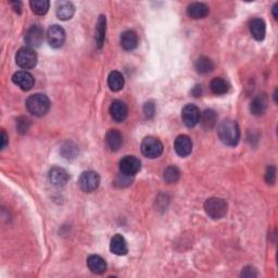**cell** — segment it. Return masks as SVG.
I'll return each instance as SVG.
<instances>
[{
    "mask_svg": "<svg viewBox=\"0 0 278 278\" xmlns=\"http://www.w3.org/2000/svg\"><path fill=\"white\" fill-rule=\"evenodd\" d=\"M218 137L222 143L229 147L237 146L240 139V129L236 121L224 120L217 128Z\"/></svg>",
    "mask_w": 278,
    "mask_h": 278,
    "instance_id": "6da1fadb",
    "label": "cell"
},
{
    "mask_svg": "<svg viewBox=\"0 0 278 278\" xmlns=\"http://www.w3.org/2000/svg\"><path fill=\"white\" fill-rule=\"evenodd\" d=\"M26 109L35 117H43L50 109L49 98L43 93H34L26 100Z\"/></svg>",
    "mask_w": 278,
    "mask_h": 278,
    "instance_id": "7a4b0ae2",
    "label": "cell"
},
{
    "mask_svg": "<svg viewBox=\"0 0 278 278\" xmlns=\"http://www.w3.org/2000/svg\"><path fill=\"white\" fill-rule=\"evenodd\" d=\"M204 210L212 219H221L227 213L228 206L221 198H210L204 202Z\"/></svg>",
    "mask_w": 278,
    "mask_h": 278,
    "instance_id": "3957f363",
    "label": "cell"
},
{
    "mask_svg": "<svg viewBox=\"0 0 278 278\" xmlns=\"http://www.w3.org/2000/svg\"><path fill=\"white\" fill-rule=\"evenodd\" d=\"M15 62L23 70L33 69L37 64V55L30 47H24L15 55Z\"/></svg>",
    "mask_w": 278,
    "mask_h": 278,
    "instance_id": "277c9868",
    "label": "cell"
},
{
    "mask_svg": "<svg viewBox=\"0 0 278 278\" xmlns=\"http://www.w3.org/2000/svg\"><path fill=\"white\" fill-rule=\"evenodd\" d=\"M141 152L147 158L155 159L163 154V145L158 138L146 137L140 146Z\"/></svg>",
    "mask_w": 278,
    "mask_h": 278,
    "instance_id": "5b68a950",
    "label": "cell"
},
{
    "mask_svg": "<svg viewBox=\"0 0 278 278\" xmlns=\"http://www.w3.org/2000/svg\"><path fill=\"white\" fill-rule=\"evenodd\" d=\"M78 184H80L82 190L85 192H93L100 185V176L97 172L86 171L81 174Z\"/></svg>",
    "mask_w": 278,
    "mask_h": 278,
    "instance_id": "8992f818",
    "label": "cell"
},
{
    "mask_svg": "<svg viewBox=\"0 0 278 278\" xmlns=\"http://www.w3.org/2000/svg\"><path fill=\"white\" fill-rule=\"evenodd\" d=\"M46 37L52 48H61L65 41V32L60 25H51L47 31Z\"/></svg>",
    "mask_w": 278,
    "mask_h": 278,
    "instance_id": "52a82bcc",
    "label": "cell"
},
{
    "mask_svg": "<svg viewBox=\"0 0 278 278\" xmlns=\"http://www.w3.org/2000/svg\"><path fill=\"white\" fill-rule=\"evenodd\" d=\"M201 112L195 104H187L182 111V120L187 127H195L200 122Z\"/></svg>",
    "mask_w": 278,
    "mask_h": 278,
    "instance_id": "ba28073f",
    "label": "cell"
},
{
    "mask_svg": "<svg viewBox=\"0 0 278 278\" xmlns=\"http://www.w3.org/2000/svg\"><path fill=\"white\" fill-rule=\"evenodd\" d=\"M44 41V30L40 25H32L25 34V43L30 48H37Z\"/></svg>",
    "mask_w": 278,
    "mask_h": 278,
    "instance_id": "9c48e42d",
    "label": "cell"
},
{
    "mask_svg": "<svg viewBox=\"0 0 278 278\" xmlns=\"http://www.w3.org/2000/svg\"><path fill=\"white\" fill-rule=\"evenodd\" d=\"M141 163L134 155H126L120 161V171L125 175L135 176L140 171Z\"/></svg>",
    "mask_w": 278,
    "mask_h": 278,
    "instance_id": "30bf717a",
    "label": "cell"
},
{
    "mask_svg": "<svg viewBox=\"0 0 278 278\" xmlns=\"http://www.w3.org/2000/svg\"><path fill=\"white\" fill-rule=\"evenodd\" d=\"M12 82L15 84V85L22 89V91L28 92L33 88L35 84V78L29 72L19 71L13 74Z\"/></svg>",
    "mask_w": 278,
    "mask_h": 278,
    "instance_id": "8fae6325",
    "label": "cell"
},
{
    "mask_svg": "<svg viewBox=\"0 0 278 278\" xmlns=\"http://www.w3.org/2000/svg\"><path fill=\"white\" fill-rule=\"evenodd\" d=\"M49 182L52 185L56 187H63L66 185V183L69 182V173H67L64 169L62 167L55 166L49 171Z\"/></svg>",
    "mask_w": 278,
    "mask_h": 278,
    "instance_id": "7c38bea8",
    "label": "cell"
},
{
    "mask_svg": "<svg viewBox=\"0 0 278 278\" xmlns=\"http://www.w3.org/2000/svg\"><path fill=\"white\" fill-rule=\"evenodd\" d=\"M174 149L178 155L182 156V158H186L192 151L191 139L186 135H180L175 139Z\"/></svg>",
    "mask_w": 278,
    "mask_h": 278,
    "instance_id": "4fadbf2b",
    "label": "cell"
},
{
    "mask_svg": "<svg viewBox=\"0 0 278 278\" xmlns=\"http://www.w3.org/2000/svg\"><path fill=\"white\" fill-rule=\"evenodd\" d=\"M110 114L115 122H123L126 120L128 114V108L126 103L122 100H114L110 106Z\"/></svg>",
    "mask_w": 278,
    "mask_h": 278,
    "instance_id": "5bb4252c",
    "label": "cell"
},
{
    "mask_svg": "<svg viewBox=\"0 0 278 278\" xmlns=\"http://www.w3.org/2000/svg\"><path fill=\"white\" fill-rule=\"evenodd\" d=\"M249 29L251 35L258 41L263 40L266 34V25L265 22L260 18H254L249 22Z\"/></svg>",
    "mask_w": 278,
    "mask_h": 278,
    "instance_id": "9a60e30c",
    "label": "cell"
},
{
    "mask_svg": "<svg viewBox=\"0 0 278 278\" xmlns=\"http://www.w3.org/2000/svg\"><path fill=\"white\" fill-rule=\"evenodd\" d=\"M56 13L61 21H67L74 15L75 7L71 1H59L57 3Z\"/></svg>",
    "mask_w": 278,
    "mask_h": 278,
    "instance_id": "2e32d148",
    "label": "cell"
},
{
    "mask_svg": "<svg viewBox=\"0 0 278 278\" xmlns=\"http://www.w3.org/2000/svg\"><path fill=\"white\" fill-rule=\"evenodd\" d=\"M110 250H111L112 253L117 255H125L128 252L127 243L122 235H115L111 239Z\"/></svg>",
    "mask_w": 278,
    "mask_h": 278,
    "instance_id": "e0dca14e",
    "label": "cell"
},
{
    "mask_svg": "<svg viewBox=\"0 0 278 278\" xmlns=\"http://www.w3.org/2000/svg\"><path fill=\"white\" fill-rule=\"evenodd\" d=\"M87 266L93 274H103L107 271V262L97 254L89 256L87 259Z\"/></svg>",
    "mask_w": 278,
    "mask_h": 278,
    "instance_id": "ac0fdd59",
    "label": "cell"
},
{
    "mask_svg": "<svg viewBox=\"0 0 278 278\" xmlns=\"http://www.w3.org/2000/svg\"><path fill=\"white\" fill-rule=\"evenodd\" d=\"M106 144L112 151L119 150L123 145V136L118 129H110L106 134Z\"/></svg>",
    "mask_w": 278,
    "mask_h": 278,
    "instance_id": "d6986e66",
    "label": "cell"
},
{
    "mask_svg": "<svg viewBox=\"0 0 278 278\" xmlns=\"http://www.w3.org/2000/svg\"><path fill=\"white\" fill-rule=\"evenodd\" d=\"M267 109V97L265 93H260L251 101L250 104V111L253 115L260 117L263 115Z\"/></svg>",
    "mask_w": 278,
    "mask_h": 278,
    "instance_id": "ffe728a7",
    "label": "cell"
},
{
    "mask_svg": "<svg viewBox=\"0 0 278 278\" xmlns=\"http://www.w3.org/2000/svg\"><path fill=\"white\" fill-rule=\"evenodd\" d=\"M210 12V9L206 3L202 2H193L189 4L187 8V14L191 19H203L206 18Z\"/></svg>",
    "mask_w": 278,
    "mask_h": 278,
    "instance_id": "44dd1931",
    "label": "cell"
},
{
    "mask_svg": "<svg viewBox=\"0 0 278 278\" xmlns=\"http://www.w3.org/2000/svg\"><path fill=\"white\" fill-rule=\"evenodd\" d=\"M137 45L138 36L134 31H125V32L121 35V46H122L125 50H134L136 47H137Z\"/></svg>",
    "mask_w": 278,
    "mask_h": 278,
    "instance_id": "7402d4cb",
    "label": "cell"
},
{
    "mask_svg": "<svg viewBox=\"0 0 278 278\" xmlns=\"http://www.w3.org/2000/svg\"><path fill=\"white\" fill-rule=\"evenodd\" d=\"M124 76L119 71H113L109 74L108 85L112 92H120L124 87Z\"/></svg>",
    "mask_w": 278,
    "mask_h": 278,
    "instance_id": "603a6c76",
    "label": "cell"
},
{
    "mask_svg": "<svg viewBox=\"0 0 278 278\" xmlns=\"http://www.w3.org/2000/svg\"><path fill=\"white\" fill-rule=\"evenodd\" d=\"M106 31H107V19L104 15H100L98 19L97 29H96V41L98 48H102L106 39Z\"/></svg>",
    "mask_w": 278,
    "mask_h": 278,
    "instance_id": "cb8c5ba5",
    "label": "cell"
},
{
    "mask_svg": "<svg viewBox=\"0 0 278 278\" xmlns=\"http://www.w3.org/2000/svg\"><path fill=\"white\" fill-rule=\"evenodd\" d=\"M210 88H211V92L214 93V95L221 96V95H225V93L228 92L229 85L228 83L223 80L222 77H215L212 80L211 84H210Z\"/></svg>",
    "mask_w": 278,
    "mask_h": 278,
    "instance_id": "d4e9b609",
    "label": "cell"
},
{
    "mask_svg": "<svg viewBox=\"0 0 278 278\" xmlns=\"http://www.w3.org/2000/svg\"><path fill=\"white\" fill-rule=\"evenodd\" d=\"M200 122L202 124V126L207 129L213 128L217 122V115L216 112L213 111V110L209 109L206 110L203 113H201Z\"/></svg>",
    "mask_w": 278,
    "mask_h": 278,
    "instance_id": "484cf974",
    "label": "cell"
},
{
    "mask_svg": "<svg viewBox=\"0 0 278 278\" xmlns=\"http://www.w3.org/2000/svg\"><path fill=\"white\" fill-rule=\"evenodd\" d=\"M196 70L201 74H208L214 70V63L208 57H200L196 62Z\"/></svg>",
    "mask_w": 278,
    "mask_h": 278,
    "instance_id": "4316f807",
    "label": "cell"
},
{
    "mask_svg": "<svg viewBox=\"0 0 278 278\" xmlns=\"http://www.w3.org/2000/svg\"><path fill=\"white\" fill-rule=\"evenodd\" d=\"M30 6L35 14L44 15L48 12L50 2L48 0H32L30 2Z\"/></svg>",
    "mask_w": 278,
    "mask_h": 278,
    "instance_id": "83f0119b",
    "label": "cell"
},
{
    "mask_svg": "<svg viewBox=\"0 0 278 278\" xmlns=\"http://www.w3.org/2000/svg\"><path fill=\"white\" fill-rule=\"evenodd\" d=\"M163 176H164V181L166 183H169V184L176 183L181 177V171L178 167L174 165H171L169 167H166Z\"/></svg>",
    "mask_w": 278,
    "mask_h": 278,
    "instance_id": "f1b7e54d",
    "label": "cell"
},
{
    "mask_svg": "<svg viewBox=\"0 0 278 278\" xmlns=\"http://www.w3.org/2000/svg\"><path fill=\"white\" fill-rule=\"evenodd\" d=\"M69 148H70L69 143L62 147V154H63L64 158H66V159L75 158L76 154H77V147L72 144L71 149H69Z\"/></svg>",
    "mask_w": 278,
    "mask_h": 278,
    "instance_id": "f546056e",
    "label": "cell"
},
{
    "mask_svg": "<svg viewBox=\"0 0 278 278\" xmlns=\"http://www.w3.org/2000/svg\"><path fill=\"white\" fill-rule=\"evenodd\" d=\"M132 182H133V176L125 175L123 173L119 174L117 180H115V184H117L119 187H127L132 184Z\"/></svg>",
    "mask_w": 278,
    "mask_h": 278,
    "instance_id": "4dcf8cb0",
    "label": "cell"
},
{
    "mask_svg": "<svg viewBox=\"0 0 278 278\" xmlns=\"http://www.w3.org/2000/svg\"><path fill=\"white\" fill-rule=\"evenodd\" d=\"M265 181L267 184H274L276 181V167L269 166L265 172Z\"/></svg>",
    "mask_w": 278,
    "mask_h": 278,
    "instance_id": "1f68e13d",
    "label": "cell"
},
{
    "mask_svg": "<svg viewBox=\"0 0 278 278\" xmlns=\"http://www.w3.org/2000/svg\"><path fill=\"white\" fill-rule=\"evenodd\" d=\"M144 113L145 115L148 119L152 118L154 115L155 113V106H154V103L152 102V101H149V102H147L145 104V107H144Z\"/></svg>",
    "mask_w": 278,
    "mask_h": 278,
    "instance_id": "d6a6232c",
    "label": "cell"
},
{
    "mask_svg": "<svg viewBox=\"0 0 278 278\" xmlns=\"http://www.w3.org/2000/svg\"><path fill=\"white\" fill-rule=\"evenodd\" d=\"M29 126H30V121L28 119H25V118L19 119L18 124H17V127H18V130H19L20 133H26V132H28Z\"/></svg>",
    "mask_w": 278,
    "mask_h": 278,
    "instance_id": "836d02e7",
    "label": "cell"
},
{
    "mask_svg": "<svg viewBox=\"0 0 278 278\" xmlns=\"http://www.w3.org/2000/svg\"><path fill=\"white\" fill-rule=\"evenodd\" d=\"M10 3H11V6L13 7L15 12H18V13L22 12V3H21L20 1H11Z\"/></svg>",
    "mask_w": 278,
    "mask_h": 278,
    "instance_id": "e575fe53",
    "label": "cell"
},
{
    "mask_svg": "<svg viewBox=\"0 0 278 278\" xmlns=\"http://www.w3.org/2000/svg\"><path fill=\"white\" fill-rule=\"evenodd\" d=\"M7 144H8V136H7L6 132L2 130V132H1V149L6 148Z\"/></svg>",
    "mask_w": 278,
    "mask_h": 278,
    "instance_id": "d590c367",
    "label": "cell"
},
{
    "mask_svg": "<svg viewBox=\"0 0 278 278\" xmlns=\"http://www.w3.org/2000/svg\"><path fill=\"white\" fill-rule=\"evenodd\" d=\"M277 7H278V3H275L274 7L272 9V12H273V17H274L275 20L278 19V14H277Z\"/></svg>",
    "mask_w": 278,
    "mask_h": 278,
    "instance_id": "8d00e7d4",
    "label": "cell"
}]
</instances>
